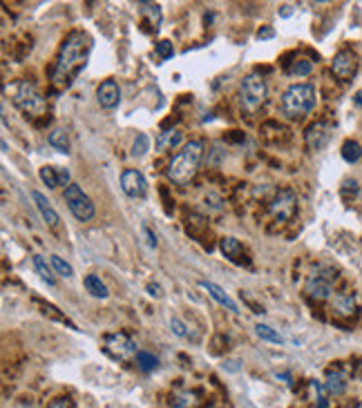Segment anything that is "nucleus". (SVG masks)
<instances>
[{"mask_svg": "<svg viewBox=\"0 0 362 408\" xmlns=\"http://www.w3.org/2000/svg\"><path fill=\"white\" fill-rule=\"evenodd\" d=\"M92 51V38L85 31H70L63 45L58 49L54 72H51V81L56 88H70L74 78L88 63V56Z\"/></svg>", "mask_w": 362, "mask_h": 408, "instance_id": "f257e3e1", "label": "nucleus"}, {"mask_svg": "<svg viewBox=\"0 0 362 408\" xmlns=\"http://www.w3.org/2000/svg\"><path fill=\"white\" fill-rule=\"evenodd\" d=\"M202 156H204V143L191 141L179 154L172 156V161L168 163L166 170L168 179L177 186H188L195 179L197 170H200Z\"/></svg>", "mask_w": 362, "mask_h": 408, "instance_id": "f03ea898", "label": "nucleus"}, {"mask_svg": "<svg viewBox=\"0 0 362 408\" xmlns=\"http://www.w3.org/2000/svg\"><path fill=\"white\" fill-rule=\"evenodd\" d=\"M315 103H317V94H315L313 85L295 83V85H291L287 92H284L282 112L289 118H300V116L311 114V112L315 110Z\"/></svg>", "mask_w": 362, "mask_h": 408, "instance_id": "7ed1b4c3", "label": "nucleus"}, {"mask_svg": "<svg viewBox=\"0 0 362 408\" xmlns=\"http://www.w3.org/2000/svg\"><path fill=\"white\" fill-rule=\"evenodd\" d=\"M12 92V101L14 105L19 107L21 112H25L27 116H38L45 112L47 103L43 99V94L38 92V88L29 81H19L14 83L12 88H7Z\"/></svg>", "mask_w": 362, "mask_h": 408, "instance_id": "20e7f679", "label": "nucleus"}, {"mask_svg": "<svg viewBox=\"0 0 362 408\" xmlns=\"http://www.w3.org/2000/svg\"><path fill=\"white\" fill-rule=\"evenodd\" d=\"M266 97H269V85H266V81L262 76H257V74L244 76V81L239 83V103H241V107H244L246 112L260 110L266 103Z\"/></svg>", "mask_w": 362, "mask_h": 408, "instance_id": "39448f33", "label": "nucleus"}, {"mask_svg": "<svg viewBox=\"0 0 362 408\" xmlns=\"http://www.w3.org/2000/svg\"><path fill=\"white\" fill-rule=\"evenodd\" d=\"M333 281H335V272L331 268L317 266L311 270V275L306 277L304 292L315 301H326V299H331V294H333Z\"/></svg>", "mask_w": 362, "mask_h": 408, "instance_id": "423d86ee", "label": "nucleus"}, {"mask_svg": "<svg viewBox=\"0 0 362 408\" xmlns=\"http://www.w3.org/2000/svg\"><path fill=\"white\" fill-rule=\"evenodd\" d=\"M65 203L67 207H70V212L76 216L79 221H92L94 219V203H92V199L83 192V190L79 186H67L65 188Z\"/></svg>", "mask_w": 362, "mask_h": 408, "instance_id": "0eeeda50", "label": "nucleus"}, {"mask_svg": "<svg viewBox=\"0 0 362 408\" xmlns=\"http://www.w3.org/2000/svg\"><path fill=\"white\" fill-rule=\"evenodd\" d=\"M103 348L110 355V357L114 359H130V357H136V344L132 342L130 335L125 333H112L106 337V342H103Z\"/></svg>", "mask_w": 362, "mask_h": 408, "instance_id": "6e6552de", "label": "nucleus"}, {"mask_svg": "<svg viewBox=\"0 0 362 408\" xmlns=\"http://www.w3.org/2000/svg\"><path fill=\"white\" fill-rule=\"evenodd\" d=\"M295 207H298V194L293 190H280L269 203V210L278 221H289L295 214Z\"/></svg>", "mask_w": 362, "mask_h": 408, "instance_id": "1a4fd4ad", "label": "nucleus"}, {"mask_svg": "<svg viewBox=\"0 0 362 408\" xmlns=\"http://www.w3.org/2000/svg\"><path fill=\"white\" fill-rule=\"evenodd\" d=\"M358 65H360V60H358L356 51L342 49V51H338V54L333 56L331 69H333V74L340 78V81H351V78L356 76V72H358Z\"/></svg>", "mask_w": 362, "mask_h": 408, "instance_id": "9d476101", "label": "nucleus"}, {"mask_svg": "<svg viewBox=\"0 0 362 408\" xmlns=\"http://www.w3.org/2000/svg\"><path fill=\"white\" fill-rule=\"evenodd\" d=\"M121 190L132 196V199H141L148 192V181L141 175L139 170H125L123 175H121Z\"/></svg>", "mask_w": 362, "mask_h": 408, "instance_id": "9b49d317", "label": "nucleus"}, {"mask_svg": "<svg viewBox=\"0 0 362 408\" xmlns=\"http://www.w3.org/2000/svg\"><path fill=\"white\" fill-rule=\"evenodd\" d=\"M329 138H331V125L329 123H324V120H315V123H311L306 127V132H304V141H306V147L309 150H322V147H326V143H329Z\"/></svg>", "mask_w": 362, "mask_h": 408, "instance_id": "f8f14e48", "label": "nucleus"}, {"mask_svg": "<svg viewBox=\"0 0 362 408\" xmlns=\"http://www.w3.org/2000/svg\"><path fill=\"white\" fill-rule=\"evenodd\" d=\"M97 101L101 107L106 110H114L121 101V90H119V83L114 78H108V81H103L97 90Z\"/></svg>", "mask_w": 362, "mask_h": 408, "instance_id": "ddd939ff", "label": "nucleus"}, {"mask_svg": "<svg viewBox=\"0 0 362 408\" xmlns=\"http://www.w3.org/2000/svg\"><path fill=\"white\" fill-rule=\"evenodd\" d=\"M219 248H221V253L226 255V259H230L232 264H239V266H248L251 262H248V257H246V250L244 246L239 243V239L235 237H224L219 241Z\"/></svg>", "mask_w": 362, "mask_h": 408, "instance_id": "4468645a", "label": "nucleus"}, {"mask_svg": "<svg viewBox=\"0 0 362 408\" xmlns=\"http://www.w3.org/2000/svg\"><path fill=\"white\" fill-rule=\"evenodd\" d=\"M32 199H34V203H36V207H38L43 221H45L47 225H51V228H54V225H58V212L54 210V205L47 201V196L43 194V192H38V190H34Z\"/></svg>", "mask_w": 362, "mask_h": 408, "instance_id": "2eb2a0df", "label": "nucleus"}, {"mask_svg": "<svg viewBox=\"0 0 362 408\" xmlns=\"http://www.w3.org/2000/svg\"><path fill=\"white\" fill-rule=\"evenodd\" d=\"M200 285H202V288H204L206 292L210 294V297H213L215 301L219 303V306L228 308L230 312H239V306H237V303L232 301V299L228 297V294L224 292V288H219L217 283H213V281H200Z\"/></svg>", "mask_w": 362, "mask_h": 408, "instance_id": "dca6fc26", "label": "nucleus"}, {"mask_svg": "<svg viewBox=\"0 0 362 408\" xmlns=\"http://www.w3.org/2000/svg\"><path fill=\"white\" fill-rule=\"evenodd\" d=\"M184 141V132L177 127H172V129H163V132H159L157 136V150L159 152H166V150H175V147Z\"/></svg>", "mask_w": 362, "mask_h": 408, "instance_id": "f3484780", "label": "nucleus"}, {"mask_svg": "<svg viewBox=\"0 0 362 408\" xmlns=\"http://www.w3.org/2000/svg\"><path fill=\"white\" fill-rule=\"evenodd\" d=\"M324 388H326V393H331V395H342L344 388H347V375L338 368L329 370L326 372V379H324Z\"/></svg>", "mask_w": 362, "mask_h": 408, "instance_id": "a211bd4d", "label": "nucleus"}, {"mask_svg": "<svg viewBox=\"0 0 362 408\" xmlns=\"http://www.w3.org/2000/svg\"><path fill=\"white\" fill-rule=\"evenodd\" d=\"M49 145L54 147V150L67 154L70 152V134H67V129L63 127H56L49 132Z\"/></svg>", "mask_w": 362, "mask_h": 408, "instance_id": "6ab92c4d", "label": "nucleus"}, {"mask_svg": "<svg viewBox=\"0 0 362 408\" xmlns=\"http://www.w3.org/2000/svg\"><path fill=\"white\" fill-rule=\"evenodd\" d=\"M83 285H85V290H88L92 297H99V299H106L108 297V288H106V283L101 281V277L97 275H88L83 279Z\"/></svg>", "mask_w": 362, "mask_h": 408, "instance_id": "aec40b11", "label": "nucleus"}, {"mask_svg": "<svg viewBox=\"0 0 362 408\" xmlns=\"http://www.w3.org/2000/svg\"><path fill=\"white\" fill-rule=\"evenodd\" d=\"M197 395L195 393H191V390H177V393H172V397H170V404H172V408H193V406H197Z\"/></svg>", "mask_w": 362, "mask_h": 408, "instance_id": "412c9836", "label": "nucleus"}, {"mask_svg": "<svg viewBox=\"0 0 362 408\" xmlns=\"http://www.w3.org/2000/svg\"><path fill=\"white\" fill-rule=\"evenodd\" d=\"M34 268H36V272L40 275L43 281H47L49 285H54L56 279H54V268L47 264V259L43 255H34Z\"/></svg>", "mask_w": 362, "mask_h": 408, "instance_id": "4be33fe9", "label": "nucleus"}, {"mask_svg": "<svg viewBox=\"0 0 362 408\" xmlns=\"http://www.w3.org/2000/svg\"><path fill=\"white\" fill-rule=\"evenodd\" d=\"M333 308L338 315H351L353 310H356V297L349 292H344V294H338V297L333 299Z\"/></svg>", "mask_w": 362, "mask_h": 408, "instance_id": "5701e85b", "label": "nucleus"}, {"mask_svg": "<svg viewBox=\"0 0 362 408\" xmlns=\"http://www.w3.org/2000/svg\"><path fill=\"white\" fill-rule=\"evenodd\" d=\"M309 393H311V399L315 402L317 408H326V388L322 381H309Z\"/></svg>", "mask_w": 362, "mask_h": 408, "instance_id": "b1692460", "label": "nucleus"}, {"mask_svg": "<svg viewBox=\"0 0 362 408\" xmlns=\"http://www.w3.org/2000/svg\"><path fill=\"white\" fill-rule=\"evenodd\" d=\"M255 333H257V337H260V340H264V342L284 344V337H282L278 331H275V328L266 326V324H257V326H255Z\"/></svg>", "mask_w": 362, "mask_h": 408, "instance_id": "393cba45", "label": "nucleus"}, {"mask_svg": "<svg viewBox=\"0 0 362 408\" xmlns=\"http://www.w3.org/2000/svg\"><path fill=\"white\" fill-rule=\"evenodd\" d=\"M139 12L143 16H148L154 29H159V25H161V10H159V5H154V3H139Z\"/></svg>", "mask_w": 362, "mask_h": 408, "instance_id": "a878e982", "label": "nucleus"}, {"mask_svg": "<svg viewBox=\"0 0 362 408\" xmlns=\"http://www.w3.org/2000/svg\"><path fill=\"white\" fill-rule=\"evenodd\" d=\"M311 72H313V63H311V60H306V58H295L291 63V67H289V74L291 76H298V78L309 76Z\"/></svg>", "mask_w": 362, "mask_h": 408, "instance_id": "bb28decb", "label": "nucleus"}, {"mask_svg": "<svg viewBox=\"0 0 362 408\" xmlns=\"http://www.w3.org/2000/svg\"><path fill=\"white\" fill-rule=\"evenodd\" d=\"M360 156H362V147L358 141H344L342 145V159L347 161V163H356L360 161Z\"/></svg>", "mask_w": 362, "mask_h": 408, "instance_id": "cd10ccee", "label": "nucleus"}, {"mask_svg": "<svg viewBox=\"0 0 362 408\" xmlns=\"http://www.w3.org/2000/svg\"><path fill=\"white\" fill-rule=\"evenodd\" d=\"M136 366H139L141 370H145V372H152L154 368L159 366V359L154 357L152 353L139 350V353H136Z\"/></svg>", "mask_w": 362, "mask_h": 408, "instance_id": "c85d7f7f", "label": "nucleus"}, {"mask_svg": "<svg viewBox=\"0 0 362 408\" xmlns=\"http://www.w3.org/2000/svg\"><path fill=\"white\" fill-rule=\"evenodd\" d=\"M148 150H150V138H148V134H136L130 154L134 156V159H141V156H145V152H148Z\"/></svg>", "mask_w": 362, "mask_h": 408, "instance_id": "c756f323", "label": "nucleus"}, {"mask_svg": "<svg viewBox=\"0 0 362 408\" xmlns=\"http://www.w3.org/2000/svg\"><path fill=\"white\" fill-rule=\"evenodd\" d=\"M49 264H51V268H54V272H58L60 277H67V279H70V277H74L72 266L67 264V262H63V259H60L58 255H51L49 257Z\"/></svg>", "mask_w": 362, "mask_h": 408, "instance_id": "7c9ffc66", "label": "nucleus"}, {"mask_svg": "<svg viewBox=\"0 0 362 408\" xmlns=\"http://www.w3.org/2000/svg\"><path fill=\"white\" fill-rule=\"evenodd\" d=\"M40 181L45 183L47 188H58V175H56V168H51V166H45V168H40Z\"/></svg>", "mask_w": 362, "mask_h": 408, "instance_id": "2f4dec72", "label": "nucleus"}, {"mask_svg": "<svg viewBox=\"0 0 362 408\" xmlns=\"http://www.w3.org/2000/svg\"><path fill=\"white\" fill-rule=\"evenodd\" d=\"M154 51H157V56L161 60H170L172 56H175V47H172L170 40H159L157 45H154Z\"/></svg>", "mask_w": 362, "mask_h": 408, "instance_id": "473e14b6", "label": "nucleus"}, {"mask_svg": "<svg viewBox=\"0 0 362 408\" xmlns=\"http://www.w3.org/2000/svg\"><path fill=\"white\" fill-rule=\"evenodd\" d=\"M170 328H172V333H175L177 337H191V331H188V326L179 317H172L170 319Z\"/></svg>", "mask_w": 362, "mask_h": 408, "instance_id": "72a5a7b5", "label": "nucleus"}, {"mask_svg": "<svg viewBox=\"0 0 362 408\" xmlns=\"http://www.w3.org/2000/svg\"><path fill=\"white\" fill-rule=\"evenodd\" d=\"M47 408H74V406L67 397H58V399H51V402L47 404Z\"/></svg>", "mask_w": 362, "mask_h": 408, "instance_id": "f704fd0d", "label": "nucleus"}, {"mask_svg": "<svg viewBox=\"0 0 362 408\" xmlns=\"http://www.w3.org/2000/svg\"><path fill=\"white\" fill-rule=\"evenodd\" d=\"M56 175H58V186H72L70 183V170L67 168H56Z\"/></svg>", "mask_w": 362, "mask_h": 408, "instance_id": "c9c22d12", "label": "nucleus"}, {"mask_svg": "<svg viewBox=\"0 0 362 408\" xmlns=\"http://www.w3.org/2000/svg\"><path fill=\"white\" fill-rule=\"evenodd\" d=\"M141 232H143V237H145V243H148L150 248H157V237H154V234L150 232V228H148V225H143V228H141Z\"/></svg>", "mask_w": 362, "mask_h": 408, "instance_id": "e433bc0d", "label": "nucleus"}, {"mask_svg": "<svg viewBox=\"0 0 362 408\" xmlns=\"http://www.w3.org/2000/svg\"><path fill=\"white\" fill-rule=\"evenodd\" d=\"M347 192H351V194H358V183H356V181H344L342 194H347Z\"/></svg>", "mask_w": 362, "mask_h": 408, "instance_id": "4c0bfd02", "label": "nucleus"}, {"mask_svg": "<svg viewBox=\"0 0 362 408\" xmlns=\"http://www.w3.org/2000/svg\"><path fill=\"white\" fill-rule=\"evenodd\" d=\"M148 294L150 297H163V290H161V285L159 283H148Z\"/></svg>", "mask_w": 362, "mask_h": 408, "instance_id": "58836bf2", "label": "nucleus"}, {"mask_svg": "<svg viewBox=\"0 0 362 408\" xmlns=\"http://www.w3.org/2000/svg\"><path fill=\"white\" fill-rule=\"evenodd\" d=\"M273 36H275L273 27H262L260 31H257V38H260V40H269V38H273Z\"/></svg>", "mask_w": 362, "mask_h": 408, "instance_id": "ea45409f", "label": "nucleus"}, {"mask_svg": "<svg viewBox=\"0 0 362 408\" xmlns=\"http://www.w3.org/2000/svg\"><path fill=\"white\" fill-rule=\"evenodd\" d=\"M293 14V10H291V5H284V10L280 12V16H284V18H287V16H291Z\"/></svg>", "mask_w": 362, "mask_h": 408, "instance_id": "a19ab883", "label": "nucleus"}, {"mask_svg": "<svg viewBox=\"0 0 362 408\" xmlns=\"http://www.w3.org/2000/svg\"><path fill=\"white\" fill-rule=\"evenodd\" d=\"M353 103H356L358 107H362V90H360V92L356 94V97H353Z\"/></svg>", "mask_w": 362, "mask_h": 408, "instance_id": "79ce46f5", "label": "nucleus"}]
</instances>
